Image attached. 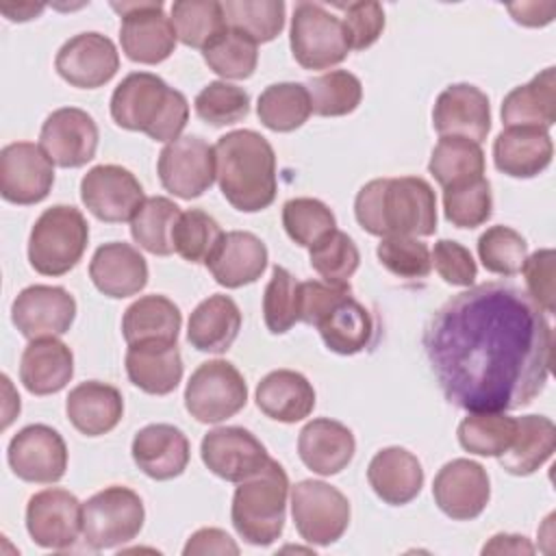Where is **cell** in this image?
I'll return each instance as SVG.
<instances>
[{"mask_svg":"<svg viewBox=\"0 0 556 556\" xmlns=\"http://www.w3.org/2000/svg\"><path fill=\"white\" fill-rule=\"evenodd\" d=\"M552 345L547 313L510 282L467 287L424 330L443 395L469 413L528 406L549 378Z\"/></svg>","mask_w":556,"mask_h":556,"instance_id":"cell-1","label":"cell"},{"mask_svg":"<svg viewBox=\"0 0 556 556\" xmlns=\"http://www.w3.org/2000/svg\"><path fill=\"white\" fill-rule=\"evenodd\" d=\"M354 215L374 237H430L437 230V195L419 176L374 178L361 187Z\"/></svg>","mask_w":556,"mask_h":556,"instance_id":"cell-2","label":"cell"},{"mask_svg":"<svg viewBox=\"0 0 556 556\" xmlns=\"http://www.w3.org/2000/svg\"><path fill=\"white\" fill-rule=\"evenodd\" d=\"M215 180L222 195L241 213H256L276 200V154L256 130H230L217 139Z\"/></svg>","mask_w":556,"mask_h":556,"instance_id":"cell-3","label":"cell"},{"mask_svg":"<svg viewBox=\"0 0 556 556\" xmlns=\"http://www.w3.org/2000/svg\"><path fill=\"white\" fill-rule=\"evenodd\" d=\"M111 117L124 130L146 132L154 141H176L189 122V102L161 76L128 74L111 96Z\"/></svg>","mask_w":556,"mask_h":556,"instance_id":"cell-4","label":"cell"},{"mask_svg":"<svg viewBox=\"0 0 556 556\" xmlns=\"http://www.w3.org/2000/svg\"><path fill=\"white\" fill-rule=\"evenodd\" d=\"M289 489V476L274 458L258 473L239 482L232 495L230 519L245 543L265 547L280 539L287 521Z\"/></svg>","mask_w":556,"mask_h":556,"instance_id":"cell-5","label":"cell"},{"mask_svg":"<svg viewBox=\"0 0 556 556\" xmlns=\"http://www.w3.org/2000/svg\"><path fill=\"white\" fill-rule=\"evenodd\" d=\"M89 241V224L76 206L46 208L28 237L30 267L41 276H63L78 265Z\"/></svg>","mask_w":556,"mask_h":556,"instance_id":"cell-6","label":"cell"},{"mask_svg":"<svg viewBox=\"0 0 556 556\" xmlns=\"http://www.w3.org/2000/svg\"><path fill=\"white\" fill-rule=\"evenodd\" d=\"M141 497L122 484H111L83 504V539L91 549H113L130 543L143 528Z\"/></svg>","mask_w":556,"mask_h":556,"instance_id":"cell-7","label":"cell"},{"mask_svg":"<svg viewBox=\"0 0 556 556\" xmlns=\"http://www.w3.org/2000/svg\"><path fill=\"white\" fill-rule=\"evenodd\" d=\"M289 43L293 59L304 70H330L352 50L341 17L317 2L295 4Z\"/></svg>","mask_w":556,"mask_h":556,"instance_id":"cell-8","label":"cell"},{"mask_svg":"<svg viewBox=\"0 0 556 556\" xmlns=\"http://www.w3.org/2000/svg\"><path fill=\"white\" fill-rule=\"evenodd\" d=\"M291 517L298 534L311 545L337 543L350 526V502L324 480H300L289 489Z\"/></svg>","mask_w":556,"mask_h":556,"instance_id":"cell-9","label":"cell"},{"mask_svg":"<svg viewBox=\"0 0 556 556\" xmlns=\"http://www.w3.org/2000/svg\"><path fill=\"white\" fill-rule=\"evenodd\" d=\"M248 404L241 371L222 358L198 365L185 387V408L200 424H219Z\"/></svg>","mask_w":556,"mask_h":556,"instance_id":"cell-10","label":"cell"},{"mask_svg":"<svg viewBox=\"0 0 556 556\" xmlns=\"http://www.w3.org/2000/svg\"><path fill=\"white\" fill-rule=\"evenodd\" d=\"M111 7L122 15L119 41L130 61L156 65L174 52L178 37L163 2H113Z\"/></svg>","mask_w":556,"mask_h":556,"instance_id":"cell-11","label":"cell"},{"mask_svg":"<svg viewBox=\"0 0 556 556\" xmlns=\"http://www.w3.org/2000/svg\"><path fill=\"white\" fill-rule=\"evenodd\" d=\"M161 185L182 200L200 198L215 182V148L198 135L169 141L156 161Z\"/></svg>","mask_w":556,"mask_h":556,"instance_id":"cell-12","label":"cell"},{"mask_svg":"<svg viewBox=\"0 0 556 556\" xmlns=\"http://www.w3.org/2000/svg\"><path fill=\"white\" fill-rule=\"evenodd\" d=\"M80 200L100 222H130L146 202L137 176L122 165H96L80 180Z\"/></svg>","mask_w":556,"mask_h":556,"instance_id":"cell-13","label":"cell"},{"mask_svg":"<svg viewBox=\"0 0 556 556\" xmlns=\"http://www.w3.org/2000/svg\"><path fill=\"white\" fill-rule=\"evenodd\" d=\"M7 460L20 480L54 484L65 476L67 445L54 428L30 424L9 441Z\"/></svg>","mask_w":556,"mask_h":556,"instance_id":"cell-14","label":"cell"},{"mask_svg":"<svg viewBox=\"0 0 556 556\" xmlns=\"http://www.w3.org/2000/svg\"><path fill=\"white\" fill-rule=\"evenodd\" d=\"M54 185V163L30 141H15L0 150V195L20 206L48 198Z\"/></svg>","mask_w":556,"mask_h":556,"instance_id":"cell-15","label":"cell"},{"mask_svg":"<svg viewBox=\"0 0 556 556\" xmlns=\"http://www.w3.org/2000/svg\"><path fill=\"white\" fill-rule=\"evenodd\" d=\"M26 530L46 549H67L83 534V504L65 489H43L26 504Z\"/></svg>","mask_w":556,"mask_h":556,"instance_id":"cell-16","label":"cell"},{"mask_svg":"<svg viewBox=\"0 0 556 556\" xmlns=\"http://www.w3.org/2000/svg\"><path fill=\"white\" fill-rule=\"evenodd\" d=\"M76 317V300L63 287L30 285L11 304V321L26 339L65 334Z\"/></svg>","mask_w":556,"mask_h":556,"instance_id":"cell-17","label":"cell"},{"mask_svg":"<svg viewBox=\"0 0 556 556\" xmlns=\"http://www.w3.org/2000/svg\"><path fill=\"white\" fill-rule=\"evenodd\" d=\"M200 456L211 473L237 484L269 463L265 445L241 426H222L206 432L200 443Z\"/></svg>","mask_w":556,"mask_h":556,"instance_id":"cell-18","label":"cell"},{"mask_svg":"<svg viewBox=\"0 0 556 556\" xmlns=\"http://www.w3.org/2000/svg\"><path fill=\"white\" fill-rule=\"evenodd\" d=\"M434 504L454 521H471L482 515L491 500L486 469L469 458L445 463L432 482Z\"/></svg>","mask_w":556,"mask_h":556,"instance_id":"cell-19","label":"cell"},{"mask_svg":"<svg viewBox=\"0 0 556 556\" xmlns=\"http://www.w3.org/2000/svg\"><path fill=\"white\" fill-rule=\"evenodd\" d=\"M98 126L93 117L78 106L52 111L39 132V146L48 159L65 169L87 165L98 150Z\"/></svg>","mask_w":556,"mask_h":556,"instance_id":"cell-20","label":"cell"},{"mask_svg":"<svg viewBox=\"0 0 556 556\" xmlns=\"http://www.w3.org/2000/svg\"><path fill=\"white\" fill-rule=\"evenodd\" d=\"M54 67L72 87L96 89L117 74L119 52L102 33H80L59 48Z\"/></svg>","mask_w":556,"mask_h":556,"instance_id":"cell-21","label":"cell"},{"mask_svg":"<svg viewBox=\"0 0 556 556\" xmlns=\"http://www.w3.org/2000/svg\"><path fill=\"white\" fill-rule=\"evenodd\" d=\"M432 126L441 137L484 141L491 130V104L482 89L469 83L447 85L434 100Z\"/></svg>","mask_w":556,"mask_h":556,"instance_id":"cell-22","label":"cell"},{"mask_svg":"<svg viewBox=\"0 0 556 556\" xmlns=\"http://www.w3.org/2000/svg\"><path fill=\"white\" fill-rule=\"evenodd\" d=\"M130 454L148 478L172 480L187 469L191 447L180 428L172 424H150L135 434Z\"/></svg>","mask_w":556,"mask_h":556,"instance_id":"cell-23","label":"cell"},{"mask_svg":"<svg viewBox=\"0 0 556 556\" xmlns=\"http://www.w3.org/2000/svg\"><path fill=\"white\" fill-rule=\"evenodd\" d=\"M265 243L248 230L224 232L211 258L204 263L217 285L239 289L256 282L267 267Z\"/></svg>","mask_w":556,"mask_h":556,"instance_id":"cell-24","label":"cell"},{"mask_svg":"<svg viewBox=\"0 0 556 556\" xmlns=\"http://www.w3.org/2000/svg\"><path fill=\"white\" fill-rule=\"evenodd\" d=\"M554 156L547 130L534 126H508L493 141V163L510 178H534L545 172Z\"/></svg>","mask_w":556,"mask_h":556,"instance_id":"cell-25","label":"cell"},{"mask_svg":"<svg viewBox=\"0 0 556 556\" xmlns=\"http://www.w3.org/2000/svg\"><path fill=\"white\" fill-rule=\"evenodd\" d=\"M89 278L109 298H130L148 285V263L130 243L111 241L93 252Z\"/></svg>","mask_w":556,"mask_h":556,"instance_id":"cell-26","label":"cell"},{"mask_svg":"<svg viewBox=\"0 0 556 556\" xmlns=\"http://www.w3.org/2000/svg\"><path fill=\"white\" fill-rule=\"evenodd\" d=\"M356 452L354 434L341 421L319 417L308 421L298 437L300 460L319 476H334L343 471Z\"/></svg>","mask_w":556,"mask_h":556,"instance_id":"cell-27","label":"cell"},{"mask_svg":"<svg viewBox=\"0 0 556 556\" xmlns=\"http://www.w3.org/2000/svg\"><path fill=\"white\" fill-rule=\"evenodd\" d=\"M367 482L384 504L404 506L421 493L424 469L413 452L391 445L376 452L369 460Z\"/></svg>","mask_w":556,"mask_h":556,"instance_id":"cell-28","label":"cell"},{"mask_svg":"<svg viewBox=\"0 0 556 556\" xmlns=\"http://www.w3.org/2000/svg\"><path fill=\"white\" fill-rule=\"evenodd\" d=\"M74 376V354L56 337L33 339L20 358V380L33 395H52Z\"/></svg>","mask_w":556,"mask_h":556,"instance_id":"cell-29","label":"cell"},{"mask_svg":"<svg viewBox=\"0 0 556 556\" xmlns=\"http://www.w3.org/2000/svg\"><path fill=\"white\" fill-rule=\"evenodd\" d=\"M65 413L70 424L80 434L102 437L122 421L124 400L113 384L87 380L70 391L65 400Z\"/></svg>","mask_w":556,"mask_h":556,"instance_id":"cell-30","label":"cell"},{"mask_svg":"<svg viewBox=\"0 0 556 556\" xmlns=\"http://www.w3.org/2000/svg\"><path fill=\"white\" fill-rule=\"evenodd\" d=\"M315 328L330 352L352 356L369 345L374 319L369 311L352 298V291H345L319 315Z\"/></svg>","mask_w":556,"mask_h":556,"instance_id":"cell-31","label":"cell"},{"mask_svg":"<svg viewBox=\"0 0 556 556\" xmlns=\"http://www.w3.org/2000/svg\"><path fill=\"white\" fill-rule=\"evenodd\" d=\"M182 315L165 295L152 293L135 300L122 317V334L128 345H176Z\"/></svg>","mask_w":556,"mask_h":556,"instance_id":"cell-32","label":"cell"},{"mask_svg":"<svg viewBox=\"0 0 556 556\" xmlns=\"http://www.w3.org/2000/svg\"><path fill=\"white\" fill-rule=\"evenodd\" d=\"M258 410L280 424H295L315 408V389L293 369H276L261 378L256 387Z\"/></svg>","mask_w":556,"mask_h":556,"instance_id":"cell-33","label":"cell"},{"mask_svg":"<svg viewBox=\"0 0 556 556\" xmlns=\"http://www.w3.org/2000/svg\"><path fill=\"white\" fill-rule=\"evenodd\" d=\"M241 330V311L237 302L224 293L202 300L187 324V341L198 352L224 354Z\"/></svg>","mask_w":556,"mask_h":556,"instance_id":"cell-34","label":"cell"},{"mask_svg":"<svg viewBox=\"0 0 556 556\" xmlns=\"http://www.w3.org/2000/svg\"><path fill=\"white\" fill-rule=\"evenodd\" d=\"M502 122L508 126L552 128L556 122V72L545 67L530 83L510 89L502 102Z\"/></svg>","mask_w":556,"mask_h":556,"instance_id":"cell-35","label":"cell"},{"mask_svg":"<svg viewBox=\"0 0 556 556\" xmlns=\"http://www.w3.org/2000/svg\"><path fill=\"white\" fill-rule=\"evenodd\" d=\"M128 380L150 395H167L182 380V358L178 345H128Z\"/></svg>","mask_w":556,"mask_h":556,"instance_id":"cell-36","label":"cell"},{"mask_svg":"<svg viewBox=\"0 0 556 556\" xmlns=\"http://www.w3.org/2000/svg\"><path fill=\"white\" fill-rule=\"evenodd\" d=\"M556 450V426L545 415L517 417L510 447L497 456L502 469L513 476H530L543 467Z\"/></svg>","mask_w":556,"mask_h":556,"instance_id":"cell-37","label":"cell"},{"mask_svg":"<svg viewBox=\"0 0 556 556\" xmlns=\"http://www.w3.org/2000/svg\"><path fill=\"white\" fill-rule=\"evenodd\" d=\"M428 172L443 189L484 178V152L480 143L465 137H441L432 148Z\"/></svg>","mask_w":556,"mask_h":556,"instance_id":"cell-38","label":"cell"},{"mask_svg":"<svg viewBox=\"0 0 556 556\" xmlns=\"http://www.w3.org/2000/svg\"><path fill=\"white\" fill-rule=\"evenodd\" d=\"M311 113V98L302 83H274L261 91L256 102L261 124L274 132L300 128Z\"/></svg>","mask_w":556,"mask_h":556,"instance_id":"cell-39","label":"cell"},{"mask_svg":"<svg viewBox=\"0 0 556 556\" xmlns=\"http://www.w3.org/2000/svg\"><path fill=\"white\" fill-rule=\"evenodd\" d=\"M517 430V419L502 410H473L458 424V443L476 456H502Z\"/></svg>","mask_w":556,"mask_h":556,"instance_id":"cell-40","label":"cell"},{"mask_svg":"<svg viewBox=\"0 0 556 556\" xmlns=\"http://www.w3.org/2000/svg\"><path fill=\"white\" fill-rule=\"evenodd\" d=\"M180 217V208L176 202L163 195L146 198L137 215L130 219V235L150 254L167 256L174 252L172 235L174 226Z\"/></svg>","mask_w":556,"mask_h":556,"instance_id":"cell-41","label":"cell"},{"mask_svg":"<svg viewBox=\"0 0 556 556\" xmlns=\"http://www.w3.org/2000/svg\"><path fill=\"white\" fill-rule=\"evenodd\" d=\"M172 24L180 43L204 50L228 26L222 2L215 0H178L172 4Z\"/></svg>","mask_w":556,"mask_h":556,"instance_id":"cell-42","label":"cell"},{"mask_svg":"<svg viewBox=\"0 0 556 556\" xmlns=\"http://www.w3.org/2000/svg\"><path fill=\"white\" fill-rule=\"evenodd\" d=\"M226 26L248 35L254 43L276 39L285 28L282 0H226L222 2Z\"/></svg>","mask_w":556,"mask_h":556,"instance_id":"cell-43","label":"cell"},{"mask_svg":"<svg viewBox=\"0 0 556 556\" xmlns=\"http://www.w3.org/2000/svg\"><path fill=\"white\" fill-rule=\"evenodd\" d=\"M311 98V111L321 117H341L352 111L363 100V85L358 76L348 70H332L315 76L306 83Z\"/></svg>","mask_w":556,"mask_h":556,"instance_id":"cell-44","label":"cell"},{"mask_svg":"<svg viewBox=\"0 0 556 556\" xmlns=\"http://www.w3.org/2000/svg\"><path fill=\"white\" fill-rule=\"evenodd\" d=\"M258 43H254L248 35L226 28L217 39H213L204 50V63L222 78L243 80L250 78L258 63Z\"/></svg>","mask_w":556,"mask_h":556,"instance_id":"cell-45","label":"cell"},{"mask_svg":"<svg viewBox=\"0 0 556 556\" xmlns=\"http://www.w3.org/2000/svg\"><path fill=\"white\" fill-rule=\"evenodd\" d=\"M282 226L293 243L311 250L337 230V217L328 204L317 198H293L282 206Z\"/></svg>","mask_w":556,"mask_h":556,"instance_id":"cell-46","label":"cell"},{"mask_svg":"<svg viewBox=\"0 0 556 556\" xmlns=\"http://www.w3.org/2000/svg\"><path fill=\"white\" fill-rule=\"evenodd\" d=\"M222 237L224 232L219 224L208 213H204L202 208H189L180 213L174 226L172 243L174 252L180 254L185 261L206 263L215 252L217 243L222 241Z\"/></svg>","mask_w":556,"mask_h":556,"instance_id":"cell-47","label":"cell"},{"mask_svg":"<svg viewBox=\"0 0 556 556\" xmlns=\"http://www.w3.org/2000/svg\"><path fill=\"white\" fill-rule=\"evenodd\" d=\"M263 319L274 334H285L300 321V282L280 265L271 269L263 293Z\"/></svg>","mask_w":556,"mask_h":556,"instance_id":"cell-48","label":"cell"},{"mask_svg":"<svg viewBox=\"0 0 556 556\" xmlns=\"http://www.w3.org/2000/svg\"><path fill=\"white\" fill-rule=\"evenodd\" d=\"M311 267L330 285H350L361 263V254L352 237L343 230H332L308 250Z\"/></svg>","mask_w":556,"mask_h":556,"instance_id":"cell-49","label":"cell"},{"mask_svg":"<svg viewBox=\"0 0 556 556\" xmlns=\"http://www.w3.org/2000/svg\"><path fill=\"white\" fill-rule=\"evenodd\" d=\"M478 256L486 271L515 276L528 258V243L510 226H491L478 239Z\"/></svg>","mask_w":556,"mask_h":556,"instance_id":"cell-50","label":"cell"},{"mask_svg":"<svg viewBox=\"0 0 556 556\" xmlns=\"http://www.w3.org/2000/svg\"><path fill=\"white\" fill-rule=\"evenodd\" d=\"M443 213L456 228L482 226L493 213L491 182L486 178H478L460 187L443 189Z\"/></svg>","mask_w":556,"mask_h":556,"instance_id":"cell-51","label":"cell"},{"mask_svg":"<svg viewBox=\"0 0 556 556\" xmlns=\"http://www.w3.org/2000/svg\"><path fill=\"white\" fill-rule=\"evenodd\" d=\"M195 115L211 126L237 124L250 113V96L237 85L213 80L193 100Z\"/></svg>","mask_w":556,"mask_h":556,"instance_id":"cell-52","label":"cell"},{"mask_svg":"<svg viewBox=\"0 0 556 556\" xmlns=\"http://www.w3.org/2000/svg\"><path fill=\"white\" fill-rule=\"evenodd\" d=\"M376 254L382 267H387L397 278L417 280V278H426L432 269L430 250L417 237H406V235L382 237L376 248Z\"/></svg>","mask_w":556,"mask_h":556,"instance_id":"cell-53","label":"cell"},{"mask_svg":"<svg viewBox=\"0 0 556 556\" xmlns=\"http://www.w3.org/2000/svg\"><path fill=\"white\" fill-rule=\"evenodd\" d=\"M437 274L452 287H471L478 276V265L471 252L452 239H439L430 252Z\"/></svg>","mask_w":556,"mask_h":556,"instance_id":"cell-54","label":"cell"},{"mask_svg":"<svg viewBox=\"0 0 556 556\" xmlns=\"http://www.w3.org/2000/svg\"><path fill=\"white\" fill-rule=\"evenodd\" d=\"M343 9V26L352 50H367L384 30V9L378 2H352Z\"/></svg>","mask_w":556,"mask_h":556,"instance_id":"cell-55","label":"cell"},{"mask_svg":"<svg viewBox=\"0 0 556 556\" xmlns=\"http://www.w3.org/2000/svg\"><path fill=\"white\" fill-rule=\"evenodd\" d=\"M554 261L556 254L552 248L536 250L530 254L521 267L526 276V293L549 315L556 311V291H554Z\"/></svg>","mask_w":556,"mask_h":556,"instance_id":"cell-56","label":"cell"},{"mask_svg":"<svg viewBox=\"0 0 556 556\" xmlns=\"http://www.w3.org/2000/svg\"><path fill=\"white\" fill-rule=\"evenodd\" d=\"M185 556L198 554H239V545L232 536L219 528H200L193 532L182 549Z\"/></svg>","mask_w":556,"mask_h":556,"instance_id":"cell-57","label":"cell"},{"mask_svg":"<svg viewBox=\"0 0 556 556\" xmlns=\"http://www.w3.org/2000/svg\"><path fill=\"white\" fill-rule=\"evenodd\" d=\"M513 20L523 26H545L554 20L556 4L554 2H521L508 7Z\"/></svg>","mask_w":556,"mask_h":556,"instance_id":"cell-58","label":"cell"},{"mask_svg":"<svg viewBox=\"0 0 556 556\" xmlns=\"http://www.w3.org/2000/svg\"><path fill=\"white\" fill-rule=\"evenodd\" d=\"M482 554H534V545L521 534H495L482 547Z\"/></svg>","mask_w":556,"mask_h":556,"instance_id":"cell-59","label":"cell"},{"mask_svg":"<svg viewBox=\"0 0 556 556\" xmlns=\"http://www.w3.org/2000/svg\"><path fill=\"white\" fill-rule=\"evenodd\" d=\"M46 7L43 4H30V2H22V4H13V2H2L0 11L7 15V20L11 22H26L33 20L35 15H39Z\"/></svg>","mask_w":556,"mask_h":556,"instance_id":"cell-60","label":"cell"}]
</instances>
